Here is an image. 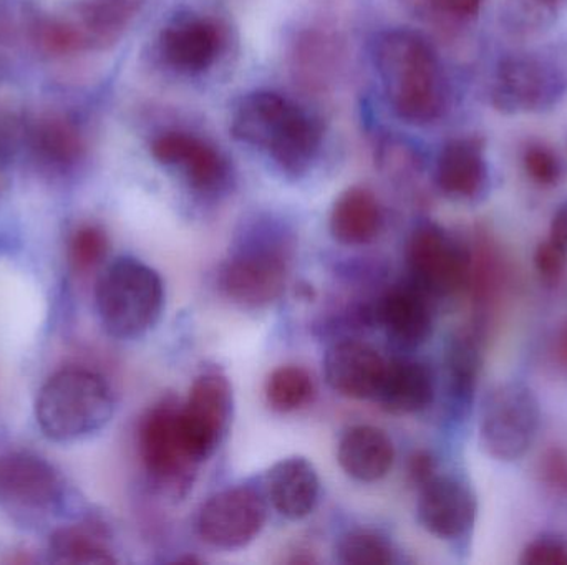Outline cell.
<instances>
[{"mask_svg": "<svg viewBox=\"0 0 567 565\" xmlns=\"http://www.w3.org/2000/svg\"><path fill=\"white\" fill-rule=\"evenodd\" d=\"M375 65L400 118L415 125L440 118L446 103L445 79L425 36L409 29L386 30L375 43Z\"/></svg>", "mask_w": 567, "mask_h": 565, "instance_id": "obj_1", "label": "cell"}, {"mask_svg": "<svg viewBox=\"0 0 567 565\" xmlns=\"http://www.w3.org/2000/svg\"><path fill=\"white\" fill-rule=\"evenodd\" d=\"M236 139L268 153L287 175H303L322 145V125L286 96L268 90L248 93L233 109Z\"/></svg>", "mask_w": 567, "mask_h": 565, "instance_id": "obj_2", "label": "cell"}, {"mask_svg": "<svg viewBox=\"0 0 567 565\" xmlns=\"http://www.w3.org/2000/svg\"><path fill=\"white\" fill-rule=\"evenodd\" d=\"M113 414L115 397L109 381L85 368L56 372L37 395V425L55 443H75L100 433Z\"/></svg>", "mask_w": 567, "mask_h": 565, "instance_id": "obj_3", "label": "cell"}, {"mask_svg": "<svg viewBox=\"0 0 567 565\" xmlns=\"http://www.w3.org/2000/svg\"><path fill=\"white\" fill-rule=\"evenodd\" d=\"M96 311L106 334L135 341L148 334L165 307V285L155 269L135 258H120L100 275Z\"/></svg>", "mask_w": 567, "mask_h": 565, "instance_id": "obj_4", "label": "cell"}, {"mask_svg": "<svg viewBox=\"0 0 567 565\" xmlns=\"http://www.w3.org/2000/svg\"><path fill=\"white\" fill-rule=\"evenodd\" d=\"M219 272V287L235 304L261 308L281 297L289 271L286 238L272 224L252 229Z\"/></svg>", "mask_w": 567, "mask_h": 565, "instance_id": "obj_5", "label": "cell"}, {"mask_svg": "<svg viewBox=\"0 0 567 565\" xmlns=\"http://www.w3.org/2000/svg\"><path fill=\"white\" fill-rule=\"evenodd\" d=\"M567 90V72L551 53L519 50L499 60L492 85V103L506 115L555 108Z\"/></svg>", "mask_w": 567, "mask_h": 565, "instance_id": "obj_6", "label": "cell"}, {"mask_svg": "<svg viewBox=\"0 0 567 565\" xmlns=\"http://www.w3.org/2000/svg\"><path fill=\"white\" fill-rule=\"evenodd\" d=\"M542 423L535 391L522 381L499 385L486 397L480 418V441L489 457L516 461L528 453Z\"/></svg>", "mask_w": 567, "mask_h": 565, "instance_id": "obj_7", "label": "cell"}, {"mask_svg": "<svg viewBox=\"0 0 567 565\" xmlns=\"http://www.w3.org/2000/svg\"><path fill=\"white\" fill-rule=\"evenodd\" d=\"M412 282L433 297H449L468 285L472 254L435 222H423L406 245Z\"/></svg>", "mask_w": 567, "mask_h": 565, "instance_id": "obj_8", "label": "cell"}, {"mask_svg": "<svg viewBox=\"0 0 567 565\" xmlns=\"http://www.w3.org/2000/svg\"><path fill=\"white\" fill-rule=\"evenodd\" d=\"M233 408V387L225 375L206 372L193 381L178 417L186 447L199 464L212 458L225 440Z\"/></svg>", "mask_w": 567, "mask_h": 565, "instance_id": "obj_9", "label": "cell"}, {"mask_svg": "<svg viewBox=\"0 0 567 565\" xmlns=\"http://www.w3.org/2000/svg\"><path fill=\"white\" fill-rule=\"evenodd\" d=\"M266 520V498L255 488L235 486L213 494L203 504L196 531L206 544L216 550H243L259 536Z\"/></svg>", "mask_w": 567, "mask_h": 565, "instance_id": "obj_10", "label": "cell"}, {"mask_svg": "<svg viewBox=\"0 0 567 565\" xmlns=\"http://www.w3.org/2000/svg\"><path fill=\"white\" fill-rule=\"evenodd\" d=\"M178 414L175 401H162L143 417L138 430L140 457L146 471L173 490L189 486L199 464L186 447Z\"/></svg>", "mask_w": 567, "mask_h": 565, "instance_id": "obj_11", "label": "cell"}, {"mask_svg": "<svg viewBox=\"0 0 567 565\" xmlns=\"http://www.w3.org/2000/svg\"><path fill=\"white\" fill-rule=\"evenodd\" d=\"M62 498V477L49 461L23 451L0 458V503L10 511L47 514Z\"/></svg>", "mask_w": 567, "mask_h": 565, "instance_id": "obj_12", "label": "cell"}, {"mask_svg": "<svg viewBox=\"0 0 567 565\" xmlns=\"http://www.w3.org/2000/svg\"><path fill=\"white\" fill-rule=\"evenodd\" d=\"M472 488L452 477H435L420 486L416 516L423 530L443 541L466 536L476 520Z\"/></svg>", "mask_w": 567, "mask_h": 565, "instance_id": "obj_13", "label": "cell"}, {"mask_svg": "<svg viewBox=\"0 0 567 565\" xmlns=\"http://www.w3.org/2000/svg\"><path fill=\"white\" fill-rule=\"evenodd\" d=\"M429 297L415 282L395 285L377 301L367 317L380 325L399 347L416 348L432 337L433 314Z\"/></svg>", "mask_w": 567, "mask_h": 565, "instance_id": "obj_14", "label": "cell"}, {"mask_svg": "<svg viewBox=\"0 0 567 565\" xmlns=\"http://www.w3.org/2000/svg\"><path fill=\"white\" fill-rule=\"evenodd\" d=\"M385 370V358L359 341L337 342L323 358V375L329 387L353 400H375Z\"/></svg>", "mask_w": 567, "mask_h": 565, "instance_id": "obj_15", "label": "cell"}, {"mask_svg": "<svg viewBox=\"0 0 567 565\" xmlns=\"http://www.w3.org/2000/svg\"><path fill=\"white\" fill-rule=\"evenodd\" d=\"M152 155L165 166H178L189 185L203 192H215L228 179V163L215 146L185 132H166L152 142Z\"/></svg>", "mask_w": 567, "mask_h": 565, "instance_id": "obj_16", "label": "cell"}, {"mask_svg": "<svg viewBox=\"0 0 567 565\" xmlns=\"http://www.w3.org/2000/svg\"><path fill=\"white\" fill-rule=\"evenodd\" d=\"M221 43L219 27L213 20L198 15L176 17L159 36L163 59L183 73L209 69L218 59Z\"/></svg>", "mask_w": 567, "mask_h": 565, "instance_id": "obj_17", "label": "cell"}, {"mask_svg": "<svg viewBox=\"0 0 567 565\" xmlns=\"http://www.w3.org/2000/svg\"><path fill=\"white\" fill-rule=\"evenodd\" d=\"M488 179V161L482 139L462 136L443 146L435 168L436 186L443 195L458 201H473L486 191Z\"/></svg>", "mask_w": 567, "mask_h": 565, "instance_id": "obj_18", "label": "cell"}, {"mask_svg": "<svg viewBox=\"0 0 567 565\" xmlns=\"http://www.w3.org/2000/svg\"><path fill=\"white\" fill-rule=\"evenodd\" d=\"M319 493V474L307 458L290 457L278 461L266 477V498L276 513L289 521L312 514Z\"/></svg>", "mask_w": 567, "mask_h": 565, "instance_id": "obj_19", "label": "cell"}, {"mask_svg": "<svg viewBox=\"0 0 567 565\" xmlns=\"http://www.w3.org/2000/svg\"><path fill=\"white\" fill-rule=\"evenodd\" d=\"M337 458L340 468L353 480L375 483L392 470L395 447L380 428L355 425L340 438Z\"/></svg>", "mask_w": 567, "mask_h": 565, "instance_id": "obj_20", "label": "cell"}, {"mask_svg": "<svg viewBox=\"0 0 567 565\" xmlns=\"http://www.w3.org/2000/svg\"><path fill=\"white\" fill-rule=\"evenodd\" d=\"M435 378L425 364L412 358L386 362L375 400L392 414H419L433 404Z\"/></svg>", "mask_w": 567, "mask_h": 565, "instance_id": "obj_21", "label": "cell"}, {"mask_svg": "<svg viewBox=\"0 0 567 565\" xmlns=\"http://www.w3.org/2000/svg\"><path fill=\"white\" fill-rule=\"evenodd\" d=\"M27 146L37 161L56 171L72 168L85 153V139L79 125L59 113L29 123Z\"/></svg>", "mask_w": 567, "mask_h": 565, "instance_id": "obj_22", "label": "cell"}, {"mask_svg": "<svg viewBox=\"0 0 567 565\" xmlns=\"http://www.w3.org/2000/svg\"><path fill=\"white\" fill-rule=\"evenodd\" d=\"M382 208L370 189H347L330 211V234L343 245L370 244L382 229Z\"/></svg>", "mask_w": 567, "mask_h": 565, "instance_id": "obj_23", "label": "cell"}, {"mask_svg": "<svg viewBox=\"0 0 567 565\" xmlns=\"http://www.w3.org/2000/svg\"><path fill=\"white\" fill-rule=\"evenodd\" d=\"M145 0H80L73 7V22L90 49H106L118 42Z\"/></svg>", "mask_w": 567, "mask_h": 565, "instance_id": "obj_24", "label": "cell"}, {"mask_svg": "<svg viewBox=\"0 0 567 565\" xmlns=\"http://www.w3.org/2000/svg\"><path fill=\"white\" fill-rule=\"evenodd\" d=\"M50 559L55 564L105 565L115 564L105 531L95 524L60 527L50 537Z\"/></svg>", "mask_w": 567, "mask_h": 565, "instance_id": "obj_25", "label": "cell"}, {"mask_svg": "<svg viewBox=\"0 0 567 565\" xmlns=\"http://www.w3.org/2000/svg\"><path fill=\"white\" fill-rule=\"evenodd\" d=\"M313 395L312 377L296 365L276 368L266 384L269 407L279 414H292L309 404Z\"/></svg>", "mask_w": 567, "mask_h": 565, "instance_id": "obj_26", "label": "cell"}, {"mask_svg": "<svg viewBox=\"0 0 567 565\" xmlns=\"http://www.w3.org/2000/svg\"><path fill=\"white\" fill-rule=\"evenodd\" d=\"M446 367H449L450 388H452L453 397L462 404H468L476 384H478L480 370H482L478 342L470 335L455 338L450 345L449 355H446Z\"/></svg>", "mask_w": 567, "mask_h": 565, "instance_id": "obj_27", "label": "cell"}, {"mask_svg": "<svg viewBox=\"0 0 567 565\" xmlns=\"http://www.w3.org/2000/svg\"><path fill=\"white\" fill-rule=\"evenodd\" d=\"M337 563L343 565H390L396 563L392 543L382 534L355 530L343 534L336 547Z\"/></svg>", "mask_w": 567, "mask_h": 565, "instance_id": "obj_28", "label": "cell"}, {"mask_svg": "<svg viewBox=\"0 0 567 565\" xmlns=\"http://www.w3.org/2000/svg\"><path fill=\"white\" fill-rule=\"evenodd\" d=\"M558 7L545 0H506L503 25L513 35H533L555 22Z\"/></svg>", "mask_w": 567, "mask_h": 565, "instance_id": "obj_29", "label": "cell"}, {"mask_svg": "<svg viewBox=\"0 0 567 565\" xmlns=\"http://www.w3.org/2000/svg\"><path fill=\"white\" fill-rule=\"evenodd\" d=\"M35 32L37 42L52 55H73V53L89 50L85 36L72 19L50 17V19L40 20Z\"/></svg>", "mask_w": 567, "mask_h": 565, "instance_id": "obj_30", "label": "cell"}, {"mask_svg": "<svg viewBox=\"0 0 567 565\" xmlns=\"http://www.w3.org/2000/svg\"><path fill=\"white\" fill-rule=\"evenodd\" d=\"M110 241L106 232L99 226H82L70 239V262L76 272L93 271L105 261Z\"/></svg>", "mask_w": 567, "mask_h": 565, "instance_id": "obj_31", "label": "cell"}, {"mask_svg": "<svg viewBox=\"0 0 567 565\" xmlns=\"http://www.w3.org/2000/svg\"><path fill=\"white\" fill-rule=\"evenodd\" d=\"M523 166H525L526 175L536 182V185L551 188L561 181L563 161L556 155L551 146L542 142H533L526 146L523 151Z\"/></svg>", "mask_w": 567, "mask_h": 565, "instance_id": "obj_32", "label": "cell"}, {"mask_svg": "<svg viewBox=\"0 0 567 565\" xmlns=\"http://www.w3.org/2000/svg\"><path fill=\"white\" fill-rule=\"evenodd\" d=\"M519 563L525 565H567V543L556 536H543L529 543Z\"/></svg>", "mask_w": 567, "mask_h": 565, "instance_id": "obj_33", "label": "cell"}, {"mask_svg": "<svg viewBox=\"0 0 567 565\" xmlns=\"http://www.w3.org/2000/svg\"><path fill=\"white\" fill-rule=\"evenodd\" d=\"M535 268L546 282L555 284L566 272V249L561 248L558 242L553 241L551 238H549L548 241L542 242V244L536 248Z\"/></svg>", "mask_w": 567, "mask_h": 565, "instance_id": "obj_34", "label": "cell"}, {"mask_svg": "<svg viewBox=\"0 0 567 565\" xmlns=\"http://www.w3.org/2000/svg\"><path fill=\"white\" fill-rule=\"evenodd\" d=\"M29 123L17 113H0V159L13 158L17 151L27 146Z\"/></svg>", "mask_w": 567, "mask_h": 565, "instance_id": "obj_35", "label": "cell"}, {"mask_svg": "<svg viewBox=\"0 0 567 565\" xmlns=\"http://www.w3.org/2000/svg\"><path fill=\"white\" fill-rule=\"evenodd\" d=\"M543 477L553 488L567 491V458L559 450H551L543 460Z\"/></svg>", "mask_w": 567, "mask_h": 565, "instance_id": "obj_36", "label": "cell"}, {"mask_svg": "<svg viewBox=\"0 0 567 565\" xmlns=\"http://www.w3.org/2000/svg\"><path fill=\"white\" fill-rule=\"evenodd\" d=\"M439 12L456 19H470L482 9L483 0H429Z\"/></svg>", "mask_w": 567, "mask_h": 565, "instance_id": "obj_37", "label": "cell"}, {"mask_svg": "<svg viewBox=\"0 0 567 565\" xmlns=\"http://www.w3.org/2000/svg\"><path fill=\"white\" fill-rule=\"evenodd\" d=\"M410 478L416 486H422L426 481L432 480L436 474V464L432 454L426 451H419L410 458L409 467Z\"/></svg>", "mask_w": 567, "mask_h": 565, "instance_id": "obj_38", "label": "cell"}, {"mask_svg": "<svg viewBox=\"0 0 567 565\" xmlns=\"http://www.w3.org/2000/svg\"><path fill=\"white\" fill-rule=\"evenodd\" d=\"M549 238L567 251V201L563 202L553 216L551 236Z\"/></svg>", "mask_w": 567, "mask_h": 565, "instance_id": "obj_39", "label": "cell"}, {"mask_svg": "<svg viewBox=\"0 0 567 565\" xmlns=\"http://www.w3.org/2000/svg\"><path fill=\"white\" fill-rule=\"evenodd\" d=\"M556 358L563 367L567 368V328L559 335L558 344H556Z\"/></svg>", "mask_w": 567, "mask_h": 565, "instance_id": "obj_40", "label": "cell"}, {"mask_svg": "<svg viewBox=\"0 0 567 565\" xmlns=\"http://www.w3.org/2000/svg\"><path fill=\"white\" fill-rule=\"evenodd\" d=\"M545 2L551 3V6L558 7V3L561 2V0H545Z\"/></svg>", "mask_w": 567, "mask_h": 565, "instance_id": "obj_41", "label": "cell"}]
</instances>
